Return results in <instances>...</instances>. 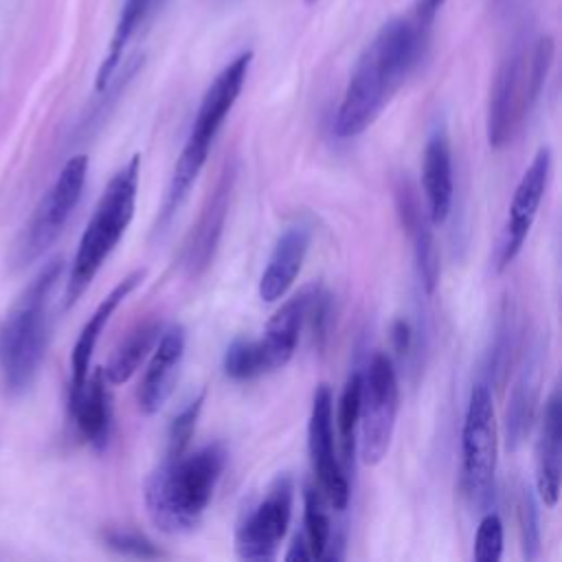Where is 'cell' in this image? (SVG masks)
I'll return each mask as SVG.
<instances>
[{
	"label": "cell",
	"mask_w": 562,
	"mask_h": 562,
	"mask_svg": "<svg viewBox=\"0 0 562 562\" xmlns=\"http://www.w3.org/2000/svg\"><path fill=\"white\" fill-rule=\"evenodd\" d=\"M145 279V270H132L127 277H123L114 288L112 292L97 305V310L92 312V316L88 318V323L83 325L75 347H72V356H70V397H75L86 378H88V367H90V358H92V351L97 347V340L103 331V327L108 325L110 316L116 312V307L143 283Z\"/></svg>",
	"instance_id": "cell-20"
},
{
	"label": "cell",
	"mask_w": 562,
	"mask_h": 562,
	"mask_svg": "<svg viewBox=\"0 0 562 562\" xmlns=\"http://www.w3.org/2000/svg\"><path fill=\"white\" fill-rule=\"evenodd\" d=\"M305 2H307V4H314V2H316V0H305Z\"/></svg>",
	"instance_id": "cell-34"
},
{
	"label": "cell",
	"mask_w": 562,
	"mask_h": 562,
	"mask_svg": "<svg viewBox=\"0 0 562 562\" xmlns=\"http://www.w3.org/2000/svg\"><path fill=\"white\" fill-rule=\"evenodd\" d=\"M285 560H312V553H310V547H307L303 533H299L294 538V542L290 544V549L285 553Z\"/></svg>",
	"instance_id": "cell-33"
},
{
	"label": "cell",
	"mask_w": 562,
	"mask_h": 562,
	"mask_svg": "<svg viewBox=\"0 0 562 562\" xmlns=\"http://www.w3.org/2000/svg\"><path fill=\"white\" fill-rule=\"evenodd\" d=\"M400 408V386L391 358L373 353L362 373L360 393V457L367 465L380 463L393 439Z\"/></svg>",
	"instance_id": "cell-8"
},
{
	"label": "cell",
	"mask_w": 562,
	"mask_h": 562,
	"mask_svg": "<svg viewBox=\"0 0 562 562\" xmlns=\"http://www.w3.org/2000/svg\"><path fill=\"white\" fill-rule=\"evenodd\" d=\"M149 7H151V0H125V4L121 9V15H119V22H116V29H114V35L110 40L108 55H105L103 64L99 66V72H97L94 88L99 92H103L110 86V81H112V77L119 68V61L123 57V50H125L127 42L132 40V35L136 33V29L140 26Z\"/></svg>",
	"instance_id": "cell-24"
},
{
	"label": "cell",
	"mask_w": 562,
	"mask_h": 562,
	"mask_svg": "<svg viewBox=\"0 0 562 562\" xmlns=\"http://www.w3.org/2000/svg\"><path fill=\"white\" fill-rule=\"evenodd\" d=\"M430 31L413 20H389L362 50L334 119L340 138L360 136L375 123L428 48Z\"/></svg>",
	"instance_id": "cell-1"
},
{
	"label": "cell",
	"mask_w": 562,
	"mask_h": 562,
	"mask_svg": "<svg viewBox=\"0 0 562 562\" xmlns=\"http://www.w3.org/2000/svg\"><path fill=\"white\" fill-rule=\"evenodd\" d=\"M162 329H165L162 321L156 318V316H149V318L136 323L127 331V336L119 342V347L110 356L108 367L103 369V375H105L108 384L127 382L136 373L140 362L149 356V351L158 342Z\"/></svg>",
	"instance_id": "cell-22"
},
{
	"label": "cell",
	"mask_w": 562,
	"mask_h": 562,
	"mask_svg": "<svg viewBox=\"0 0 562 562\" xmlns=\"http://www.w3.org/2000/svg\"><path fill=\"white\" fill-rule=\"evenodd\" d=\"M562 402L560 391L553 389L547 397L540 432L536 441V490L544 507H555L560 498L562 472Z\"/></svg>",
	"instance_id": "cell-18"
},
{
	"label": "cell",
	"mask_w": 562,
	"mask_h": 562,
	"mask_svg": "<svg viewBox=\"0 0 562 562\" xmlns=\"http://www.w3.org/2000/svg\"><path fill=\"white\" fill-rule=\"evenodd\" d=\"M250 61H252L250 50L237 55L228 66H224L220 70V75L206 88V92L200 101V108L195 112L193 127H191V132L187 136V143H184V147H182V151L176 160V165L180 169H184L193 176H200L202 167L206 165L209 149H211L222 123L226 121L231 108L235 105V101H237V97L244 88Z\"/></svg>",
	"instance_id": "cell-9"
},
{
	"label": "cell",
	"mask_w": 562,
	"mask_h": 562,
	"mask_svg": "<svg viewBox=\"0 0 562 562\" xmlns=\"http://www.w3.org/2000/svg\"><path fill=\"white\" fill-rule=\"evenodd\" d=\"M553 37L518 42L496 68L487 103V140L494 149L509 145L536 105L553 61Z\"/></svg>",
	"instance_id": "cell-3"
},
{
	"label": "cell",
	"mask_w": 562,
	"mask_h": 562,
	"mask_svg": "<svg viewBox=\"0 0 562 562\" xmlns=\"http://www.w3.org/2000/svg\"><path fill=\"white\" fill-rule=\"evenodd\" d=\"M422 184L426 198V211L432 226H439L448 220L454 198V182H452V151L448 134L437 127L424 147L422 158Z\"/></svg>",
	"instance_id": "cell-19"
},
{
	"label": "cell",
	"mask_w": 562,
	"mask_h": 562,
	"mask_svg": "<svg viewBox=\"0 0 562 562\" xmlns=\"http://www.w3.org/2000/svg\"><path fill=\"white\" fill-rule=\"evenodd\" d=\"M103 538V544L116 553H123V555H132V558H149V560H156V558H165L167 553L156 547L149 538L136 533V531H127V529H105L101 533Z\"/></svg>",
	"instance_id": "cell-30"
},
{
	"label": "cell",
	"mask_w": 562,
	"mask_h": 562,
	"mask_svg": "<svg viewBox=\"0 0 562 562\" xmlns=\"http://www.w3.org/2000/svg\"><path fill=\"white\" fill-rule=\"evenodd\" d=\"M303 538L310 547L312 558H323L331 538V522L323 507V494L316 487L307 485L303 492Z\"/></svg>",
	"instance_id": "cell-26"
},
{
	"label": "cell",
	"mask_w": 562,
	"mask_h": 562,
	"mask_svg": "<svg viewBox=\"0 0 562 562\" xmlns=\"http://www.w3.org/2000/svg\"><path fill=\"white\" fill-rule=\"evenodd\" d=\"M360 393H362V373L353 371L338 400V430H340V441H342V452L345 461L353 463L356 454V430H358V419H360Z\"/></svg>",
	"instance_id": "cell-25"
},
{
	"label": "cell",
	"mask_w": 562,
	"mask_h": 562,
	"mask_svg": "<svg viewBox=\"0 0 562 562\" xmlns=\"http://www.w3.org/2000/svg\"><path fill=\"white\" fill-rule=\"evenodd\" d=\"M443 2H446V0H417L415 13H413L411 20H413L417 26H422L424 31H432L435 18H437V13H439V9H441Z\"/></svg>",
	"instance_id": "cell-31"
},
{
	"label": "cell",
	"mask_w": 562,
	"mask_h": 562,
	"mask_svg": "<svg viewBox=\"0 0 562 562\" xmlns=\"http://www.w3.org/2000/svg\"><path fill=\"white\" fill-rule=\"evenodd\" d=\"M310 241H312V226L307 222H296L281 233L259 279L257 290L263 301L272 303L292 288V283L296 281L303 268L305 255L310 250Z\"/></svg>",
	"instance_id": "cell-17"
},
{
	"label": "cell",
	"mask_w": 562,
	"mask_h": 562,
	"mask_svg": "<svg viewBox=\"0 0 562 562\" xmlns=\"http://www.w3.org/2000/svg\"><path fill=\"white\" fill-rule=\"evenodd\" d=\"M235 176H237V167L235 160H228L222 169V173L215 180V187L211 189V193L206 195V202L187 237L184 244V268L191 277L202 274L217 250L220 237L224 233V224H226V215H228V204H231V195H233V187H235Z\"/></svg>",
	"instance_id": "cell-14"
},
{
	"label": "cell",
	"mask_w": 562,
	"mask_h": 562,
	"mask_svg": "<svg viewBox=\"0 0 562 562\" xmlns=\"http://www.w3.org/2000/svg\"><path fill=\"white\" fill-rule=\"evenodd\" d=\"M105 384L108 380L103 375V369L97 367L86 378L81 391L75 397H70V413L75 417V424L83 439L97 450H103L108 446L112 428L110 395Z\"/></svg>",
	"instance_id": "cell-21"
},
{
	"label": "cell",
	"mask_w": 562,
	"mask_h": 562,
	"mask_svg": "<svg viewBox=\"0 0 562 562\" xmlns=\"http://www.w3.org/2000/svg\"><path fill=\"white\" fill-rule=\"evenodd\" d=\"M61 261L53 259L26 288L0 327V373L13 393L24 391L44 358L48 340V296L59 279Z\"/></svg>",
	"instance_id": "cell-5"
},
{
	"label": "cell",
	"mask_w": 562,
	"mask_h": 562,
	"mask_svg": "<svg viewBox=\"0 0 562 562\" xmlns=\"http://www.w3.org/2000/svg\"><path fill=\"white\" fill-rule=\"evenodd\" d=\"M318 292V285L301 288L272 314L259 340H233L224 353V373L244 382L285 367L296 351L301 327L307 321Z\"/></svg>",
	"instance_id": "cell-6"
},
{
	"label": "cell",
	"mask_w": 562,
	"mask_h": 562,
	"mask_svg": "<svg viewBox=\"0 0 562 562\" xmlns=\"http://www.w3.org/2000/svg\"><path fill=\"white\" fill-rule=\"evenodd\" d=\"M334 397L329 384H318L312 397L310 424H307V450L314 476L323 498L334 509H345L349 503V481L334 452Z\"/></svg>",
	"instance_id": "cell-13"
},
{
	"label": "cell",
	"mask_w": 562,
	"mask_h": 562,
	"mask_svg": "<svg viewBox=\"0 0 562 562\" xmlns=\"http://www.w3.org/2000/svg\"><path fill=\"white\" fill-rule=\"evenodd\" d=\"M391 342L395 347L397 353H408L411 345H413V327L408 321L404 318H397L393 325H391Z\"/></svg>",
	"instance_id": "cell-32"
},
{
	"label": "cell",
	"mask_w": 562,
	"mask_h": 562,
	"mask_svg": "<svg viewBox=\"0 0 562 562\" xmlns=\"http://www.w3.org/2000/svg\"><path fill=\"white\" fill-rule=\"evenodd\" d=\"M549 176H551V149L549 147H540L536 151V156L531 158L529 167L525 169L522 178L518 180L509 209H507V217L496 244V270H505L520 252L533 220L538 215V209L542 204L547 184H549Z\"/></svg>",
	"instance_id": "cell-12"
},
{
	"label": "cell",
	"mask_w": 562,
	"mask_h": 562,
	"mask_svg": "<svg viewBox=\"0 0 562 562\" xmlns=\"http://www.w3.org/2000/svg\"><path fill=\"white\" fill-rule=\"evenodd\" d=\"M292 479L279 476L266 496L237 522L235 553L241 560H272L292 518Z\"/></svg>",
	"instance_id": "cell-10"
},
{
	"label": "cell",
	"mask_w": 562,
	"mask_h": 562,
	"mask_svg": "<svg viewBox=\"0 0 562 562\" xmlns=\"http://www.w3.org/2000/svg\"><path fill=\"white\" fill-rule=\"evenodd\" d=\"M538 391H540V358L533 353L520 378L514 384L509 406L505 413V435H507V448H518L522 439L527 437L533 415H536V404H538Z\"/></svg>",
	"instance_id": "cell-23"
},
{
	"label": "cell",
	"mask_w": 562,
	"mask_h": 562,
	"mask_svg": "<svg viewBox=\"0 0 562 562\" xmlns=\"http://www.w3.org/2000/svg\"><path fill=\"white\" fill-rule=\"evenodd\" d=\"M498 435L492 391L476 382L470 391L461 428V485L474 505H485L494 492Z\"/></svg>",
	"instance_id": "cell-7"
},
{
	"label": "cell",
	"mask_w": 562,
	"mask_h": 562,
	"mask_svg": "<svg viewBox=\"0 0 562 562\" xmlns=\"http://www.w3.org/2000/svg\"><path fill=\"white\" fill-rule=\"evenodd\" d=\"M184 347H187V331L182 325H169L167 329H162L158 342L151 349V360L143 373V380L138 384L136 391V402H138V411L143 415H154L158 413L165 402L169 400L176 382H178V373H180V364L184 358Z\"/></svg>",
	"instance_id": "cell-16"
},
{
	"label": "cell",
	"mask_w": 562,
	"mask_h": 562,
	"mask_svg": "<svg viewBox=\"0 0 562 562\" xmlns=\"http://www.w3.org/2000/svg\"><path fill=\"white\" fill-rule=\"evenodd\" d=\"M140 180V156L134 154L108 182L103 189L86 228L79 239L68 285H66V305H72L83 290L90 285L99 268L105 263L110 252L119 246L125 235L138 195Z\"/></svg>",
	"instance_id": "cell-4"
},
{
	"label": "cell",
	"mask_w": 562,
	"mask_h": 562,
	"mask_svg": "<svg viewBox=\"0 0 562 562\" xmlns=\"http://www.w3.org/2000/svg\"><path fill=\"white\" fill-rule=\"evenodd\" d=\"M393 200L400 224L411 239L419 281L426 294H432L439 283V250L428 211L419 202V193L406 173L393 180Z\"/></svg>",
	"instance_id": "cell-15"
},
{
	"label": "cell",
	"mask_w": 562,
	"mask_h": 562,
	"mask_svg": "<svg viewBox=\"0 0 562 562\" xmlns=\"http://www.w3.org/2000/svg\"><path fill=\"white\" fill-rule=\"evenodd\" d=\"M88 176V156L77 154L66 160L57 180L40 200L33 220L29 224L24 244H22V259L31 261L40 257L61 233L64 224L68 222L72 209L77 206L83 184Z\"/></svg>",
	"instance_id": "cell-11"
},
{
	"label": "cell",
	"mask_w": 562,
	"mask_h": 562,
	"mask_svg": "<svg viewBox=\"0 0 562 562\" xmlns=\"http://www.w3.org/2000/svg\"><path fill=\"white\" fill-rule=\"evenodd\" d=\"M516 514H518V527H520V547L525 560H536L540 555V520H538V507L536 498L529 485L520 483L518 498H516Z\"/></svg>",
	"instance_id": "cell-27"
},
{
	"label": "cell",
	"mask_w": 562,
	"mask_h": 562,
	"mask_svg": "<svg viewBox=\"0 0 562 562\" xmlns=\"http://www.w3.org/2000/svg\"><path fill=\"white\" fill-rule=\"evenodd\" d=\"M202 404H204V393L195 395L169 424V432H167V454L165 457H180L187 452V446L195 432V424L198 417L202 413Z\"/></svg>",
	"instance_id": "cell-28"
},
{
	"label": "cell",
	"mask_w": 562,
	"mask_h": 562,
	"mask_svg": "<svg viewBox=\"0 0 562 562\" xmlns=\"http://www.w3.org/2000/svg\"><path fill=\"white\" fill-rule=\"evenodd\" d=\"M226 465L220 441L191 454L165 457L145 479L143 498L151 522L165 533H182L198 527Z\"/></svg>",
	"instance_id": "cell-2"
},
{
	"label": "cell",
	"mask_w": 562,
	"mask_h": 562,
	"mask_svg": "<svg viewBox=\"0 0 562 562\" xmlns=\"http://www.w3.org/2000/svg\"><path fill=\"white\" fill-rule=\"evenodd\" d=\"M474 560L479 562H498L503 558V520L498 514L487 512L474 536Z\"/></svg>",
	"instance_id": "cell-29"
}]
</instances>
